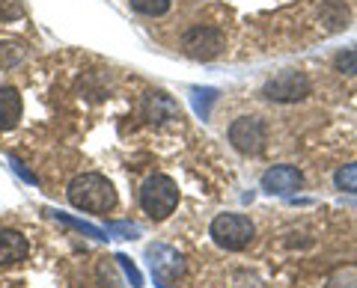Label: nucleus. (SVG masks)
<instances>
[{"label": "nucleus", "mask_w": 357, "mask_h": 288, "mask_svg": "<svg viewBox=\"0 0 357 288\" xmlns=\"http://www.w3.org/2000/svg\"><path fill=\"white\" fill-rule=\"evenodd\" d=\"M66 196H69L72 208H77V211L84 214H98L105 217L116 208V187L110 184V179H105L102 173H81L75 175V179L69 182V191H66Z\"/></svg>", "instance_id": "nucleus-1"}, {"label": "nucleus", "mask_w": 357, "mask_h": 288, "mask_svg": "<svg viewBox=\"0 0 357 288\" xmlns=\"http://www.w3.org/2000/svg\"><path fill=\"white\" fill-rule=\"evenodd\" d=\"M140 208L152 220H167L178 208V184L164 173L149 175L140 187Z\"/></svg>", "instance_id": "nucleus-2"}, {"label": "nucleus", "mask_w": 357, "mask_h": 288, "mask_svg": "<svg viewBox=\"0 0 357 288\" xmlns=\"http://www.w3.org/2000/svg\"><path fill=\"white\" fill-rule=\"evenodd\" d=\"M182 54L191 57L197 63H211L218 60L223 51H227V36H223L220 27H211V24H194L182 33Z\"/></svg>", "instance_id": "nucleus-3"}, {"label": "nucleus", "mask_w": 357, "mask_h": 288, "mask_svg": "<svg viewBox=\"0 0 357 288\" xmlns=\"http://www.w3.org/2000/svg\"><path fill=\"white\" fill-rule=\"evenodd\" d=\"M310 93H312L310 77L298 69H283L262 83V98L274 104H298L310 98Z\"/></svg>", "instance_id": "nucleus-4"}, {"label": "nucleus", "mask_w": 357, "mask_h": 288, "mask_svg": "<svg viewBox=\"0 0 357 288\" xmlns=\"http://www.w3.org/2000/svg\"><path fill=\"white\" fill-rule=\"evenodd\" d=\"M208 235L215 238L218 247L238 253L244 247H250V241L256 238V226H253V220L244 214H218L208 226Z\"/></svg>", "instance_id": "nucleus-5"}, {"label": "nucleus", "mask_w": 357, "mask_h": 288, "mask_svg": "<svg viewBox=\"0 0 357 288\" xmlns=\"http://www.w3.org/2000/svg\"><path fill=\"white\" fill-rule=\"evenodd\" d=\"M229 143L241 154H262L268 143V128L259 116H238L229 125Z\"/></svg>", "instance_id": "nucleus-6"}, {"label": "nucleus", "mask_w": 357, "mask_h": 288, "mask_svg": "<svg viewBox=\"0 0 357 288\" xmlns=\"http://www.w3.org/2000/svg\"><path fill=\"white\" fill-rule=\"evenodd\" d=\"M304 187V173L292 163H280V167H271L262 175V191L271 196H292Z\"/></svg>", "instance_id": "nucleus-7"}, {"label": "nucleus", "mask_w": 357, "mask_h": 288, "mask_svg": "<svg viewBox=\"0 0 357 288\" xmlns=\"http://www.w3.org/2000/svg\"><path fill=\"white\" fill-rule=\"evenodd\" d=\"M30 256V243L27 238L15 229H0V268L18 264Z\"/></svg>", "instance_id": "nucleus-8"}, {"label": "nucleus", "mask_w": 357, "mask_h": 288, "mask_svg": "<svg viewBox=\"0 0 357 288\" xmlns=\"http://www.w3.org/2000/svg\"><path fill=\"white\" fill-rule=\"evenodd\" d=\"M143 119L149 125H164V122L178 119V104L173 102L170 95L164 93H149L146 102H143Z\"/></svg>", "instance_id": "nucleus-9"}, {"label": "nucleus", "mask_w": 357, "mask_h": 288, "mask_svg": "<svg viewBox=\"0 0 357 288\" xmlns=\"http://www.w3.org/2000/svg\"><path fill=\"white\" fill-rule=\"evenodd\" d=\"M21 113H24V98L15 86H0V134L13 131L18 122H21Z\"/></svg>", "instance_id": "nucleus-10"}, {"label": "nucleus", "mask_w": 357, "mask_h": 288, "mask_svg": "<svg viewBox=\"0 0 357 288\" xmlns=\"http://www.w3.org/2000/svg\"><path fill=\"white\" fill-rule=\"evenodd\" d=\"M319 21L325 24L328 33H340V30L349 27L351 13H349V6H345L342 0H325V3L319 6Z\"/></svg>", "instance_id": "nucleus-11"}, {"label": "nucleus", "mask_w": 357, "mask_h": 288, "mask_svg": "<svg viewBox=\"0 0 357 288\" xmlns=\"http://www.w3.org/2000/svg\"><path fill=\"white\" fill-rule=\"evenodd\" d=\"M146 256L152 259V271L155 276H164V273H182V256L167 247H149Z\"/></svg>", "instance_id": "nucleus-12"}, {"label": "nucleus", "mask_w": 357, "mask_h": 288, "mask_svg": "<svg viewBox=\"0 0 357 288\" xmlns=\"http://www.w3.org/2000/svg\"><path fill=\"white\" fill-rule=\"evenodd\" d=\"M325 288H357V264H340L325 280Z\"/></svg>", "instance_id": "nucleus-13"}, {"label": "nucleus", "mask_w": 357, "mask_h": 288, "mask_svg": "<svg viewBox=\"0 0 357 288\" xmlns=\"http://www.w3.org/2000/svg\"><path fill=\"white\" fill-rule=\"evenodd\" d=\"M27 60V48L21 42H0V69H15Z\"/></svg>", "instance_id": "nucleus-14"}, {"label": "nucleus", "mask_w": 357, "mask_h": 288, "mask_svg": "<svg viewBox=\"0 0 357 288\" xmlns=\"http://www.w3.org/2000/svg\"><path fill=\"white\" fill-rule=\"evenodd\" d=\"M128 6H131L137 15H146V18H161V15L170 13L173 0H128Z\"/></svg>", "instance_id": "nucleus-15"}, {"label": "nucleus", "mask_w": 357, "mask_h": 288, "mask_svg": "<svg viewBox=\"0 0 357 288\" xmlns=\"http://www.w3.org/2000/svg\"><path fill=\"white\" fill-rule=\"evenodd\" d=\"M48 214H54L60 220V223H69L72 229H77V232H84V235H89V238H96V241H107L110 238V232L107 229H98V226H89V223H84V220H77V217H72V214H63V211H48Z\"/></svg>", "instance_id": "nucleus-16"}, {"label": "nucleus", "mask_w": 357, "mask_h": 288, "mask_svg": "<svg viewBox=\"0 0 357 288\" xmlns=\"http://www.w3.org/2000/svg\"><path fill=\"white\" fill-rule=\"evenodd\" d=\"M333 184H337V191H342V193H357V163L340 167L337 175H333Z\"/></svg>", "instance_id": "nucleus-17"}, {"label": "nucleus", "mask_w": 357, "mask_h": 288, "mask_svg": "<svg viewBox=\"0 0 357 288\" xmlns=\"http://www.w3.org/2000/svg\"><path fill=\"white\" fill-rule=\"evenodd\" d=\"M333 69L340 74H349V77H357V48H345L333 57Z\"/></svg>", "instance_id": "nucleus-18"}, {"label": "nucleus", "mask_w": 357, "mask_h": 288, "mask_svg": "<svg viewBox=\"0 0 357 288\" xmlns=\"http://www.w3.org/2000/svg\"><path fill=\"white\" fill-rule=\"evenodd\" d=\"M116 262H119V268L126 271V276H128V282H131V288H143V273L137 271V264H134L126 253H119L116 256Z\"/></svg>", "instance_id": "nucleus-19"}, {"label": "nucleus", "mask_w": 357, "mask_h": 288, "mask_svg": "<svg viewBox=\"0 0 357 288\" xmlns=\"http://www.w3.org/2000/svg\"><path fill=\"white\" fill-rule=\"evenodd\" d=\"M218 98V90H194V110L197 116H208V104Z\"/></svg>", "instance_id": "nucleus-20"}, {"label": "nucleus", "mask_w": 357, "mask_h": 288, "mask_svg": "<svg viewBox=\"0 0 357 288\" xmlns=\"http://www.w3.org/2000/svg\"><path fill=\"white\" fill-rule=\"evenodd\" d=\"M24 18V3L21 0H0V21H18Z\"/></svg>", "instance_id": "nucleus-21"}, {"label": "nucleus", "mask_w": 357, "mask_h": 288, "mask_svg": "<svg viewBox=\"0 0 357 288\" xmlns=\"http://www.w3.org/2000/svg\"><path fill=\"white\" fill-rule=\"evenodd\" d=\"M9 163H13V170L21 175V179H24V182H30V184H39V179H36V175H33L27 167H24V163H21L18 158H9Z\"/></svg>", "instance_id": "nucleus-22"}]
</instances>
